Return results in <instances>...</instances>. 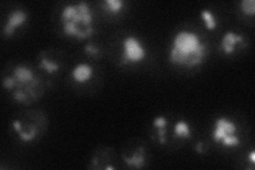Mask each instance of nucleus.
<instances>
[{
	"label": "nucleus",
	"mask_w": 255,
	"mask_h": 170,
	"mask_svg": "<svg viewBox=\"0 0 255 170\" xmlns=\"http://www.w3.org/2000/svg\"><path fill=\"white\" fill-rule=\"evenodd\" d=\"M209 55L206 40L190 29H180L172 36L168 50V61L178 67L201 66Z\"/></svg>",
	"instance_id": "obj_1"
},
{
	"label": "nucleus",
	"mask_w": 255,
	"mask_h": 170,
	"mask_svg": "<svg viewBox=\"0 0 255 170\" xmlns=\"http://www.w3.org/2000/svg\"><path fill=\"white\" fill-rule=\"evenodd\" d=\"M3 90L11 94L12 99L20 104L29 105L41 98L44 83L33 68L27 64H17L2 79Z\"/></svg>",
	"instance_id": "obj_2"
},
{
	"label": "nucleus",
	"mask_w": 255,
	"mask_h": 170,
	"mask_svg": "<svg viewBox=\"0 0 255 170\" xmlns=\"http://www.w3.org/2000/svg\"><path fill=\"white\" fill-rule=\"evenodd\" d=\"M64 35L77 40H86L96 33L95 17L90 2L78 1L64 5L60 13Z\"/></svg>",
	"instance_id": "obj_3"
},
{
	"label": "nucleus",
	"mask_w": 255,
	"mask_h": 170,
	"mask_svg": "<svg viewBox=\"0 0 255 170\" xmlns=\"http://www.w3.org/2000/svg\"><path fill=\"white\" fill-rule=\"evenodd\" d=\"M211 136L215 144L220 145L225 149H235L242 145L237 124L227 116H219L214 120Z\"/></svg>",
	"instance_id": "obj_4"
},
{
	"label": "nucleus",
	"mask_w": 255,
	"mask_h": 170,
	"mask_svg": "<svg viewBox=\"0 0 255 170\" xmlns=\"http://www.w3.org/2000/svg\"><path fill=\"white\" fill-rule=\"evenodd\" d=\"M147 48L143 45L142 40L133 34L124 37L122 42V55L121 65L133 66L138 65L147 58Z\"/></svg>",
	"instance_id": "obj_5"
},
{
	"label": "nucleus",
	"mask_w": 255,
	"mask_h": 170,
	"mask_svg": "<svg viewBox=\"0 0 255 170\" xmlns=\"http://www.w3.org/2000/svg\"><path fill=\"white\" fill-rule=\"evenodd\" d=\"M12 128L16 135H17L18 140L23 144L34 142L38 137L39 133H41V126L29 119H13Z\"/></svg>",
	"instance_id": "obj_6"
},
{
	"label": "nucleus",
	"mask_w": 255,
	"mask_h": 170,
	"mask_svg": "<svg viewBox=\"0 0 255 170\" xmlns=\"http://www.w3.org/2000/svg\"><path fill=\"white\" fill-rule=\"evenodd\" d=\"M29 19V14L26 10L23 9H14L10 11V13L7 14L5 21L3 23L2 27V34L3 36L10 38L12 37L15 32L19 30Z\"/></svg>",
	"instance_id": "obj_7"
},
{
	"label": "nucleus",
	"mask_w": 255,
	"mask_h": 170,
	"mask_svg": "<svg viewBox=\"0 0 255 170\" xmlns=\"http://www.w3.org/2000/svg\"><path fill=\"white\" fill-rule=\"evenodd\" d=\"M243 46H245V36L233 30L225 32L220 39V51L226 56L233 55L237 50V47Z\"/></svg>",
	"instance_id": "obj_8"
},
{
	"label": "nucleus",
	"mask_w": 255,
	"mask_h": 170,
	"mask_svg": "<svg viewBox=\"0 0 255 170\" xmlns=\"http://www.w3.org/2000/svg\"><path fill=\"white\" fill-rule=\"evenodd\" d=\"M70 77L77 84H85L94 77V67L87 62H81L75 65L70 71Z\"/></svg>",
	"instance_id": "obj_9"
},
{
	"label": "nucleus",
	"mask_w": 255,
	"mask_h": 170,
	"mask_svg": "<svg viewBox=\"0 0 255 170\" xmlns=\"http://www.w3.org/2000/svg\"><path fill=\"white\" fill-rule=\"evenodd\" d=\"M38 68L47 75H54L61 69V63L54 56L47 51H42L38 56Z\"/></svg>",
	"instance_id": "obj_10"
},
{
	"label": "nucleus",
	"mask_w": 255,
	"mask_h": 170,
	"mask_svg": "<svg viewBox=\"0 0 255 170\" xmlns=\"http://www.w3.org/2000/svg\"><path fill=\"white\" fill-rule=\"evenodd\" d=\"M123 160L125 164L133 169H141L146 164L147 161V152L143 147H138L131 156H124Z\"/></svg>",
	"instance_id": "obj_11"
},
{
	"label": "nucleus",
	"mask_w": 255,
	"mask_h": 170,
	"mask_svg": "<svg viewBox=\"0 0 255 170\" xmlns=\"http://www.w3.org/2000/svg\"><path fill=\"white\" fill-rule=\"evenodd\" d=\"M172 135L174 139L180 141L190 140L193 136V129L187 120L179 119L172 128Z\"/></svg>",
	"instance_id": "obj_12"
},
{
	"label": "nucleus",
	"mask_w": 255,
	"mask_h": 170,
	"mask_svg": "<svg viewBox=\"0 0 255 170\" xmlns=\"http://www.w3.org/2000/svg\"><path fill=\"white\" fill-rule=\"evenodd\" d=\"M152 126L155 129L156 141L159 145H165L167 143V128H168V119L163 115H158L153 118Z\"/></svg>",
	"instance_id": "obj_13"
},
{
	"label": "nucleus",
	"mask_w": 255,
	"mask_h": 170,
	"mask_svg": "<svg viewBox=\"0 0 255 170\" xmlns=\"http://www.w3.org/2000/svg\"><path fill=\"white\" fill-rule=\"evenodd\" d=\"M125 5L126 2L124 0H105L101 3L102 10L111 16H117L121 14L125 9Z\"/></svg>",
	"instance_id": "obj_14"
},
{
	"label": "nucleus",
	"mask_w": 255,
	"mask_h": 170,
	"mask_svg": "<svg viewBox=\"0 0 255 170\" xmlns=\"http://www.w3.org/2000/svg\"><path fill=\"white\" fill-rule=\"evenodd\" d=\"M200 18L203 22V25L206 30L214 31L216 30L218 27V19L211 10L209 9H203L200 12Z\"/></svg>",
	"instance_id": "obj_15"
},
{
	"label": "nucleus",
	"mask_w": 255,
	"mask_h": 170,
	"mask_svg": "<svg viewBox=\"0 0 255 170\" xmlns=\"http://www.w3.org/2000/svg\"><path fill=\"white\" fill-rule=\"evenodd\" d=\"M239 10L244 15L253 17L255 14V1L254 0H242L239 2Z\"/></svg>",
	"instance_id": "obj_16"
},
{
	"label": "nucleus",
	"mask_w": 255,
	"mask_h": 170,
	"mask_svg": "<svg viewBox=\"0 0 255 170\" xmlns=\"http://www.w3.org/2000/svg\"><path fill=\"white\" fill-rule=\"evenodd\" d=\"M83 50H84V53L87 56H90V58H97V56H99L101 54L100 48L95 43H92V42H89L87 44H85Z\"/></svg>",
	"instance_id": "obj_17"
},
{
	"label": "nucleus",
	"mask_w": 255,
	"mask_h": 170,
	"mask_svg": "<svg viewBox=\"0 0 255 170\" xmlns=\"http://www.w3.org/2000/svg\"><path fill=\"white\" fill-rule=\"evenodd\" d=\"M195 150L199 155H203V153H205V144L201 141L198 142L195 146Z\"/></svg>",
	"instance_id": "obj_18"
},
{
	"label": "nucleus",
	"mask_w": 255,
	"mask_h": 170,
	"mask_svg": "<svg viewBox=\"0 0 255 170\" xmlns=\"http://www.w3.org/2000/svg\"><path fill=\"white\" fill-rule=\"evenodd\" d=\"M249 161L252 165L255 164V151L254 150H251L249 153Z\"/></svg>",
	"instance_id": "obj_19"
}]
</instances>
